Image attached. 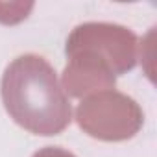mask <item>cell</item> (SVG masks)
Segmentation results:
<instances>
[{"label":"cell","mask_w":157,"mask_h":157,"mask_svg":"<svg viewBox=\"0 0 157 157\" xmlns=\"http://www.w3.org/2000/svg\"><path fill=\"white\" fill-rule=\"evenodd\" d=\"M2 104L22 129L52 137L72 122V105L54 67L37 54L15 57L2 74Z\"/></svg>","instance_id":"1"},{"label":"cell","mask_w":157,"mask_h":157,"mask_svg":"<svg viewBox=\"0 0 157 157\" xmlns=\"http://www.w3.org/2000/svg\"><path fill=\"white\" fill-rule=\"evenodd\" d=\"M142 109L124 93L115 89L85 96L76 109V122L89 137L118 142L128 140L142 128Z\"/></svg>","instance_id":"2"},{"label":"cell","mask_w":157,"mask_h":157,"mask_svg":"<svg viewBox=\"0 0 157 157\" xmlns=\"http://www.w3.org/2000/svg\"><path fill=\"white\" fill-rule=\"evenodd\" d=\"M65 50L67 54L91 52L98 56L115 76H120L137 63V35L120 24L85 22L72 30Z\"/></svg>","instance_id":"3"},{"label":"cell","mask_w":157,"mask_h":157,"mask_svg":"<svg viewBox=\"0 0 157 157\" xmlns=\"http://www.w3.org/2000/svg\"><path fill=\"white\" fill-rule=\"evenodd\" d=\"M68 63L63 72V91L72 98H85L94 93L115 89L117 76L113 70L91 52L67 54Z\"/></svg>","instance_id":"4"},{"label":"cell","mask_w":157,"mask_h":157,"mask_svg":"<svg viewBox=\"0 0 157 157\" xmlns=\"http://www.w3.org/2000/svg\"><path fill=\"white\" fill-rule=\"evenodd\" d=\"M32 157H76V155L59 146H44L39 151H35Z\"/></svg>","instance_id":"5"}]
</instances>
